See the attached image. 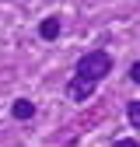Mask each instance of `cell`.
Listing matches in <instances>:
<instances>
[{"instance_id":"obj_1","label":"cell","mask_w":140,"mask_h":147,"mask_svg":"<svg viewBox=\"0 0 140 147\" xmlns=\"http://www.w3.org/2000/svg\"><path fill=\"white\" fill-rule=\"evenodd\" d=\"M112 74V56L105 49H91V53H84V56L77 60V67H74V77L77 81H84V84H91V88H98L105 77Z\"/></svg>"},{"instance_id":"obj_2","label":"cell","mask_w":140,"mask_h":147,"mask_svg":"<svg viewBox=\"0 0 140 147\" xmlns=\"http://www.w3.org/2000/svg\"><path fill=\"white\" fill-rule=\"evenodd\" d=\"M91 84H84V81H77V77H70L67 81V98L70 102H88V98H91Z\"/></svg>"},{"instance_id":"obj_3","label":"cell","mask_w":140,"mask_h":147,"mask_svg":"<svg viewBox=\"0 0 140 147\" xmlns=\"http://www.w3.org/2000/svg\"><path fill=\"white\" fill-rule=\"evenodd\" d=\"M39 35H42L46 42H56V39H60V18H56V14L42 18V21H39Z\"/></svg>"},{"instance_id":"obj_4","label":"cell","mask_w":140,"mask_h":147,"mask_svg":"<svg viewBox=\"0 0 140 147\" xmlns=\"http://www.w3.org/2000/svg\"><path fill=\"white\" fill-rule=\"evenodd\" d=\"M11 112H14V119H32V116H35V102H28V98H14Z\"/></svg>"},{"instance_id":"obj_5","label":"cell","mask_w":140,"mask_h":147,"mask_svg":"<svg viewBox=\"0 0 140 147\" xmlns=\"http://www.w3.org/2000/svg\"><path fill=\"white\" fill-rule=\"evenodd\" d=\"M126 119H130V126H133V130H140V98L126 102Z\"/></svg>"},{"instance_id":"obj_6","label":"cell","mask_w":140,"mask_h":147,"mask_svg":"<svg viewBox=\"0 0 140 147\" xmlns=\"http://www.w3.org/2000/svg\"><path fill=\"white\" fill-rule=\"evenodd\" d=\"M112 147H140L133 137H119V140H112Z\"/></svg>"},{"instance_id":"obj_7","label":"cell","mask_w":140,"mask_h":147,"mask_svg":"<svg viewBox=\"0 0 140 147\" xmlns=\"http://www.w3.org/2000/svg\"><path fill=\"white\" fill-rule=\"evenodd\" d=\"M130 81H133V84H140V60L130 67Z\"/></svg>"}]
</instances>
